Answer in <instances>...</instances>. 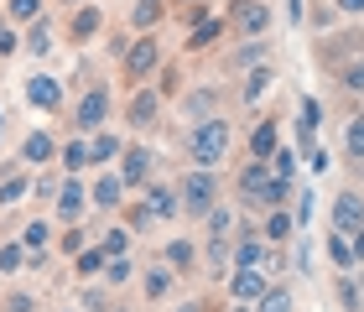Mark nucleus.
I'll return each mask as SVG.
<instances>
[{
	"label": "nucleus",
	"instance_id": "4c0bfd02",
	"mask_svg": "<svg viewBox=\"0 0 364 312\" xmlns=\"http://www.w3.org/2000/svg\"><path fill=\"white\" fill-rule=\"evenodd\" d=\"M219 31H224L219 16H203V21H198V31H193V47H208L213 37H219Z\"/></svg>",
	"mask_w": 364,
	"mask_h": 312
},
{
	"label": "nucleus",
	"instance_id": "f8f14e48",
	"mask_svg": "<svg viewBox=\"0 0 364 312\" xmlns=\"http://www.w3.org/2000/svg\"><path fill=\"white\" fill-rule=\"evenodd\" d=\"M120 177H125V188L146 183V177H151V151H146V146H125L120 151Z\"/></svg>",
	"mask_w": 364,
	"mask_h": 312
},
{
	"label": "nucleus",
	"instance_id": "7c9ffc66",
	"mask_svg": "<svg viewBox=\"0 0 364 312\" xmlns=\"http://www.w3.org/2000/svg\"><path fill=\"white\" fill-rule=\"evenodd\" d=\"M26 193H31V183H26V177H6V183H0V208L26 203Z\"/></svg>",
	"mask_w": 364,
	"mask_h": 312
},
{
	"label": "nucleus",
	"instance_id": "f257e3e1",
	"mask_svg": "<svg viewBox=\"0 0 364 312\" xmlns=\"http://www.w3.org/2000/svg\"><path fill=\"white\" fill-rule=\"evenodd\" d=\"M240 198H245V208H260V213H271V208H281L291 198V183H281V177L266 167V161H250V167L240 172Z\"/></svg>",
	"mask_w": 364,
	"mask_h": 312
},
{
	"label": "nucleus",
	"instance_id": "864d4df0",
	"mask_svg": "<svg viewBox=\"0 0 364 312\" xmlns=\"http://www.w3.org/2000/svg\"><path fill=\"white\" fill-rule=\"evenodd\" d=\"M349 244H354V260H364V229H354V235H349Z\"/></svg>",
	"mask_w": 364,
	"mask_h": 312
},
{
	"label": "nucleus",
	"instance_id": "4be33fe9",
	"mask_svg": "<svg viewBox=\"0 0 364 312\" xmlns=\"http://www.w3.org/2000/svg\"><path fill=\"white\" fill-rule=\"evenodd\" d=\"M58 156H63V172H68V177H78L84 167H94V161H89V141H68Z\"/></svg>",
	"mask_w": 364,
	"mask_h": 312
},
{
	"label": "nucleus",
	"instance_id": "cd10ccee",
	"mask_svg": "<svg viewBox=\"0 0 364 312\" xmlns=\"http://www.w3.org/2000/svg\"><path fill=\"white\" fill-rule=\"evenodd\" d=\"M343 151H349L354 161H364V114H354V120L343 125Z\"/></svg>",
	"mask_w": 364,
	"mask_h": 312
},
{
	"label": "nucleus",
	"instance_id": "9d476101",
	"mask_svg": "<svg viewBox=\"0 0 364 312\" xmlns=\"http://www.w3.org/2000/svg\"><path fill=\"white\" fill-rule=\"evenodd\" d=\"M156 109H161V94L156 89H136V94H130V104H125V120L136 130H146V125H156Z\"/></svg>",
	"mask_w": 364,
	"mask_h": 312
},
{
	"label": "nucleus",
	"instance_id": "de8ad7c7",
	"mask_svg": "<svg viewBox=\"0 0 364 312\" xmlns=\"http://www.w3.org/2000/svg\"><path fill=\"white\" fill-rule=\"evenodd\" d=\"M291 219H296V224H307V219H312V188H307V193H296V213H291Z\"/></svg>",
	"mask_w": 364,
	"mask_h": 312
},
{
	"label": "nucleus",
	"instance_id": "1a4fd4ad",
	"mask_svg": "<svg viewBox=\"0 0 364 312\" xmlns=\"http://www.w3.org/2000/svg\"><path fill=\"white\" fill-rule=\"evenodd\" d=\"M84 203H89L84 183H78V177H63L58 183V224H73L78 213H84Z\"/></svg>",
	"mask_w": 364,
	"mask_h": 312
},
{
	"label": "nucleus",
	"instance_id": "37998d69",
	"mask_svg": "<svg viewBox=\"0 0 364 312\" xmlns=\"http://www.w3.org/2000/svg\"><path fill=\"white\" fill-rule=\"evenodd\" d=\"M26 47H31V53H47V47H53V26L37 21V26H31V37H26Z\"/></svg>",
	"mask_w": 364,
	"mask_h": 312
},
{
	"label": "nucleus",
	"instance_id": "473e14b6",
	"mask_svg": "<svg viewBox=\"0 0 364 312\" xmlns=\"http://www.w3.org/2000/svg\"><path fill=\"white\" fill-rule=\"evenodd\" d=\"M260 63H266V42H250V47H240V53L235 58H229V68H260Z\"/></svg>",
	"mask_w": 364,
	"mask_h": 312
},
{
	"label": "nucleus",
	"instance_id": "aec40b11",
	"mask_svg": "<svg viewBox=\"0 0 364 312\" xmlns=\"http://www.w3.org/2000/svg\"><path fill=\"white\" fill-rule=\"evenodd\" d=\"M114 156H120V136H114V130H99V136L89 141V161L105 167V161H114Z\"/></svg>",
	"mask_w": 364,
	"mask_h": 312
},
{
	"label": "nucleus",
	"instance_id": "6e6d98bb",
	"mask_svg": "<svg viewBox=\"0 0 364 312\" xmlns=\"http://www.w3.org/2000/svg\"><path fill=\"white\" fill-rule=\"evenodd\" d=\"M229 312H255V307H245V302H235V307H229Z\"/></svg>",
	"mask_w": 364,
	"mask_h": 312
},
{
	"label": "nucleus",
	"instance_id": "58836bf2",
	"mask_svg": "<svg viewBox=\"0 0 364 312\" xmlns=\"http://www.w3.org/2000/svg\"><path fill=\"white\" fill-rule=\"evenodd\" d=\"M167 266H172V271H177V266H182V271L193 266V244H188V240H172V244H167Z\"/></svg>",
	"mask_w": 364,
	"mask_h": 312
},
{
	"label": "nucleus",
	"instance_id": "2f4dec72",
	"mask_svg": "<svg viewBox=\"0 0 364 312\" xmlns=\"http://www.w3.org/2000/svg\"><path fill=\"white\" fill-rule=\"evenodd\" d=\"M323 125V109L318 99H302V109H296V130H302V141H312V130Z\"/></svg>",
	"mask_w": 364,
	"mask_h": 312
},
{
	"label": "nucleus",
	"instance_id": "423d86ee",
	"mask_svg": "<svg viewBox=\"0 0 364 312\" xmlns=\"http://www.w3.org/2000/svg\"><path fill=\"white\" fill-rule=\"evenodd\" d=\"M271 286H276V281H271V271H260V266H240L235 276H229V297L245 302V307H255Z\"/></svg>",
	"mask_w": 364,
	"mask_h": 312
},
{
	"label": "nucleus",
	"instance_id": "393cba45",
	"mask_svg": "<svg viewBox=\"0 0 364 312\" xmlns=\"http://www.w3.org/2000/svg\"><path fill=\"white\" fill-rule=\"evenodd\" d=\"M99 250H105L109 260H114V255H125V250H130V229H125V224L105 229V235H99Z\"/></svg>",
	"mask_w": 364,
	"mask_h": 312
},
{
	"label": "nucleus",
	"instance_id": "a19ab883",
	"mask_svg": "<svg viewBox=\"0 0 364 312\" xmlns=\"http://www.w3.org/2000/svg\"><path fill=\"white\" fill-rule=\"evenodd\" d=\"M338 302L349 307V312H359V307H364V297H359V286H354V276H349V271H343V281H338Z\"/></svg>",
	"mask_w": 364,
	"mask_h": 312
},
{
	"label": "nucleus",
	"instance_id": "b1692460",
	"mask_svg": "<svg viewBox=\"0 0 364 312\" xmlns=\"http://www.w3.org/2000/svg\"><path fill=\"white\" fill-rule=\"evenodd\" d=\"M328 255H333V266H338V271H354V266H359L349 235H328Z\"/></svg>",
	"mask_w": 364,
	"mask_h": 312
},
{
	"label": "nucleus",
	"instance_id": "3c124183",
	"mask_svg": "<svg viewBox=\"0 0 364 312\" xmlns=\"http://www.w3.org/2000/svg\"><path fill=\"white\" fill-rule=\"evenodd\" d=\"M307 260H312V250H307V244H291V266H296V271H302V266H307Z\"/></svg>",
	"mask_w": 364,
	"mask_h": 312
},
{
	"label": "nucleus",
	"instance_id": "5fc2aeb1",
	"mask_svg": "<svg viewBox=\"0 0 364 312\" xmlns=\"http://www.w3.org/2000/svg\"><path fill=\"white\" fill-rule=\"evenodd\" d=\"M172 312H203V307H198V302H182V307H172Z\"/></svg>",
	"mask_w": 364,
	"mask_h": 312
},
{
	"label": "nucleus",
	"instance_id": "ddd939ff",
	"mask_svg": "<svg viewBox=\"0 0 364 312\" xmlns=\"http://www.w3.org/2000/svg\"><path fill=\"white\" fill-rule=\"evenodd\" d=\"M26 99L37 104V109H58V99H63V84H58L53 73H37V78L26 84Z\"/></svg>",
	"mask_w": 364,
	"mask_h": 312
},
{
	"label": "nucleus",
	"instance_id": "6e6552de",
	"mask_svg": "<svg viewBox=\"0 0 364 312\" xmlns=\"http://www.w3.org/2000/svg\"><path fill=\"white\" fill-rule=\"evenodd\" d=\"M328 219H333V235H354V229H364V198L359 193H338Z\"/></svg>",
	"mask_w": 364,
	"mask_h": 312
},
{
	"label": "nucleus",
	"instance_id": "a211bd4d",
	"mask_svg": "<svg viewBox=\"0 0 364 312\" xmlns=\"http://www.w3.org/2000/svg\"><path fill=\"white\" fill-rule=\"evenodd\" d=\"M21 151H26V161H31V167H47V161L58 156V141L47 136V130H37V136H26V146H21Z\"/></svg>",
	"mask_w": 364,
	"mask_h": 312
},
{
	"label": "nucleus",
	"instance_id": "4d7b16f0",
	"mask_svg": "<svg viewBox=\"0 0 364 312\" xmlns=\"http://www.w3.org/2000/svg\"><path fill=\"white\" fill-rule=\"evenodd\" d=\"M0 37H6V21H0Z\"/></svg>",
	"mask_w": 364,
	"mask_h": 312
},
{
	"label": "nucleus",
	"instance_id": "7ed1b4c3",
	"mask_svg": "<svg viewBox=\"0 0 364 312\" xmlns=\"http://www.w3.org/2000/svg\"><path fill=\"white\" fill-rule=\"evenodd\" d=\"M219 172H208V167H193V172H182V183H177V198H182V213H193V219H203V213L219 203Z\"/></svg>",
	"mask_w": 364,
	"mask_h": 312
},
{
	"label": "nucleus",
	"instance_id": "6ab92c4d",
	"mask_svg": "<svg viewBox=\"0 0 364 312\" xmlns=\"http://www.w3.org/2000/svg\"><path fill=\"white\" fill-rule=\"evenodd\" d=\"M271 151H276V125L260 120V125L250 130V161H271Z\"/></svg>",
	"mask_w": 364,
	"mask_h": 312
},
{
	"label": "nucleus",
	"instance_id": "8fccbe9b",
	"mask_svg": "<svg viewBox=\"0 0 364 312\" xmlns=\"http://www.w3.org/2000/svg\"><path fill=\"white\" fill-rule=\"evenodd\" d=\"M6 312H37V302H31V297H11Z\"/></svg>",
	"mask_w": 364,
	"mask_h": 312
},
{
	"label": "nucleus",
	"instance_id": "a878e982",
	"mask_svg": "<svg viewBox=\"0 0 364 312\" xmlns=\"http://www.w3.org/2000/svg\"><path fill=\"white\" fill-rule=\"evenodd\" d=\"M156 16H161V0H136V6H130V26H136V31H151Z\"/></svg>",
	"mask_w": 364,
	"mask_h": 312
},
{
	"label": "nucleus",
	"instance_id": "ea45409f",
	"mask_svg": "<svg viewBox=\"0 0 364 312\" xmlns=\"http://www.w3.org/2000/svg\"><path fill=\"white\" fill-rule=\"evenodd\" d=\"M130 281V260L125 255H114L109 266H105V286H125Z\"/></svg>",
	"mask_w": 364,
	"mask_h": 312
},
{
	"label": "nucleus",
	"instance_id": "49530a36",
	"mask_svg": "<svg viewBox=\"0 0 364 312\" xmlns=\"http://www.w3.org/2000/svg\"><path fill=\"white\" fill-rule=\"evenodd\" d=\"M151 219H156V213H151V208H146V203H136V208H130V213H125V229H146V224H151Z\"/></svg>",
	"mask_w": 364,
	"mask_h": 312
},
{
	"label": "nucleus",
	"instance_id": "9b49d317",
	"mask_svg": "<svg viewBox=\"0 0 364 312\" xmlns=\"http://www.w3.org/2000/svg\"><path fill=\"white\" fill-rule=\"evenodd\" d=\"M120 193H125V177L120 172H99L94 188H89V203L94 208H120Z\"/></svg>",
	"mask_w": 364,
	"mask_h": 312
},
{
	"label": "nucleus",
	"instance_id": "f3484780",
	"mask_svg": "<svg viewBox=\"0 0 364 312\" xmlns=\"http://www.w3.org/2000/svg\"><path fill=\"white\" fill-rule=\"evenodd\" d=\"M291 229H296L291 213H287V208H271V213H266V235H260V240H266V244H287Z\"/></svg>",
	"mask_w": 364,
	"mask_h": 312
},
{
	"label": "nucleus",
	"instance_id": "c9c22d12",
	"mask_svg": "<svg viewBox=\"0 0 364 312\" xmlns=\"http://www.w3.org/2000/svg\"><path fill=\"white\" fill-rule=\"evenodd\" d=\"M105 266H109V255L99 250V244H94V250H78V276H99Z\"/></svg>",
	"mask_w": 364,
	"mask_h": 312
},
{
	"label": "nucleus",
	"instance_id": "e433bc0d",
	"mask_svg": "<svg viewBox=\"0 0 364 312\" xmlns=\"http://www.w3.org/2000/svg\"><path fill=\"white\" fill-rule=\"evenodd\" d=\"M266 167L281 177V183H291V172H296V151H281V146H276V151H271V161H266Z\"/></svg>",
	"mask_w": 364,
	"mask_h": 312
},
{
	"label": "nucleus",
	"instance_id": "bb28decb",
	"mask_svg": "<svg viewBox=\"0 0 364 312\" xmlns=\"http://www.w3.org/2000/svg\"><path fill=\"white\" fill-rule=\"evenodd\" d=\"M94 31H99V11H94V6H84V11H78V16H73V26H68V37H73V42H89V37H94Z\"/></svg>",
	"mask_w": 364,
	"mask_h": 312
},
{
	"label": "nucleus",
	"instance_id": "2eb2a0df",
	"mask_svg": "<svg viewBox=\"0 0 364 312\" xmlns=\"http://www.w3.org/2000/svg\"><path fill=\"white\" fill-rule=\"evenodd\" d=\"M213 104H219V94H213V89H193V94H182V114H188V120L193 125H203V120H213Z\"/></svg>",
	"mask_w": 364,
	"mask_h": 312
},
{
	"label": "nucleus",
	"instance_id": "09e8293b",
	"mask_svg": "<svg viewBox=\"0 0 364 312\" xmlns=\"http://www.w3.org/2000/svg\"><path fill=\"white\" fill-rule=\"evenodd\" d=\"M84 307H89V312H99V307H105V291L89 286V291H84Z\"/></svg>",
	"mask_w": 364,
	"mask_h": 312
},
{
	"label": "nucleus",
	"instance_id": "bf43d9fd",
	"mask_svg": "<svg viewBox=\"0 0 364 312\" xmlns=\"http://www.w3.org/2000/svg\"><path fill=\"white\" fill-rule=\"evenodd\" d=\"M68 6H78V0H68Z\"/></svg>",
	"mask_w": 364,
	"mask_h": 312
},
{
	"label": "nucleus",
	"instance_id": "dca6fc26",
	"mask_svg": "<svg viewBox=\"0 0 364 312\" xmlns=\"http://www.w3.org/2000/svg\"><path fill=\"white\" fill-rule=\"evenodd\" d=\"M47 244H53V224H47V219H31V224L21 229V250H26V255H47Z\"/></svg>",
	"mask_w": 364,
	"mask_h": 312
},
{
	"label": "nucleus",
	"instance_id": "f03ea898",
	"mask_svg": "<svg viewBox=\"0 0 364 312\" xmlns=\"http://www.w3.org/2000/svg\"><path fill=\"white\" fill-rule=\"evenodd\" d=\"M229 120H203V125H193L188 130V156H193V167H208V172H219L224 167V156H229Z\"/></svg>",
	"mask_w": 364,
	"mask_h": 312
},
{
	"label": "nucleus",
	"instance_id": "0eeeda50",
	"mask_svg": "<svg viewBox=\"0 0 364 312\" xmlns=\"http://www.w3.org/2000/svg\"><path fill=\"white\" fill-rule=\"evenodd\" d=\"M156 63H161L156 37H136V42L125 47V78H136V84H141L146 73H156Z\"/></svg>",
	"mask_w": 364,
	"mask_h": 312
},
{
	"label": "nucleus",
	"instance_id": "4468645a",
	"mask_svg": "<svg viewBox=\"0 0 364 312\" xmlns=\"http://www.w3.org/2000/svg\"><path fill=\"white\" fill-rule=\"evenodd\" d=\"M146 208H151L156 219H177V213H182V198H177V188L156 183V188H146Z\"/></svg>",
	"mask_w": 364,
	"mask_h": 312
},
{
	"label": "nucleus",
	"instance_id": "5701e85b",
	"mask_svg": "<svg viewBox=\"0 0 364 312\" xmlns=\"http://www.w3.org/2000/svg\"><path fill=\"white\" fill-rule=\"evenodd\" d=\"M338 89H343V94H364V53L349 58V63L338 68Z\"/></svg>",
	"mask_w": 364,
	"mask_h": 312
},
{
	"label": "nucleus",
	"instance_id": "f704fd0d",
	"mask_svg": "<svg viewBox=\"0 0 364 312\" xmlns=\"http://www.w3.org/2000/svg\"><path fill=\"white\" fill-rule=\"evenodd\" d=\"M266 89H271V68L260 63V68H250V78H245V104H255Z\"/></svg>",
	"mask_w": 364,
	"mask_h": 312
},
{
	"label": "nucleus",
	"instance_id": "c85d7f7f",
	"mask_svg": "<svg viewBox=\"0 0 364 312\" xmlns=\"http://www.w3.org/2000/svg\"><path fill=\"white\" fill-rule=\"evenodd\" d=\"M203 224H208V235H213V240H224L229 229H235V213H229L224 203H213V208L203 213Z\"/></svg>",
	"mask_w": 364,
	"mask_h": 312
},
{
	"label": "nucleus",
	"instance_id": "72a5a7b5",
	"mask_svg": "<svg viewBox=\"0 0 364 312\" xmlns=\"http://www.w3.org/2000/svg\"><path fill=\"white\" fill-rule=\"evenodd\" d=\"M26 266V250H21V240H11V244H0V276H16Z\"/></svg>",
	"mask_w": 364,
	"mask_h": 312
},
{
	"label": "nucleus",
	"instance_id": "a18cd8bd",
	"mask_svg": "<svg viewBox=\"0 0 364 312\" xmlns=\"http://www.w3.org/2000/svg\"><path fill=\"white\" fill-rule=\"evenodd\" d=\"M203 255H208V266H224V260H235V250H229L224 240H208V250H203Z\"/></svg>",
	"mask_w": 364,
	"mask_h": 312
},
{
	"label": "nucleus",
	"instance_id": "79ce46f5",
	"mask_svg": "<svg viewBox=\"0 0 364 312\" xmlns=\"http://www.w3.org/2000/svg\"><path fill=\"white\" fill-rule=\"evenodd\" d=\"M58 250H63V255H78V250H89V235H84V229H68V235L58 240Z\"/></svg>",
	"mask_w": 364,
	"mask_h": 312
},
{
	"label": "nucleus",
	"instance_id": "c756f323",
	"mask_svg": "<svg viewBox=\"0 0 364 312\" xmlns=\"http://www.w3.org/2000/svg\"><path fill=\"white\" fill-rule=\"evenodd\" d=\"M255 312H291V286H281V281H276L266 297L255 302Z\"/></svg>",
	"mask_w": 364,
	"mask_h": 312
},
{
	"label": "nucleus",
	"instance_id": "412c9836",
	"mask_svg": "<svg viewBox=\"0 0 364 312\" xmlns=\"http://www.w3.org/2000/svg\"><path fill=\"white\" fill-rule=\"evenodd\" d=\"M172 286H177V271L172 266H151V271H146V297H151V302H161Z\"/></svg>",
	"mask_w": 364,
	"mask_h": 312
},
{
	"label": "nucleus",
	"instance_id": "13d9d810",
	"mask_svg": "<svg viewBox=\"0 0 364 312\" xmlns=\"http://www.w3.org/2000/svg\"><path fill=\"white\" fill-rule=\"evenodd\" d=\"M114 312H130V307H114Z\"/></svg>",
	"mask_w": 364,
	"mask_h": 312
},
{
	"label": "nucleus",
	"instance_id": "c03bdc74",
	"mask_svg": "<svg viewBox=\"0 0 364 312\" xmlns=\"http://www.w3.org/2000/svg\"><path fill=\"white\" fill-rule=\"evenodd\" d=\"M6 11H11V21H31V16L42 11V0H11Z\"/></svg>",
	"mask_w": 364,
	"mask_h": 312
},
{
	"label": "nucleus",
	"instance_id": "20e7f679",
	"mask_svg": "<svg viewBox=\"0 0 364 312\" xmlns=\"http://www.w3.org/2000/svg\"><path fill=\"white\" fill-rule=\"evenodd\" d=\"M229 31H240V37H266L271 31V6L266 0H229Z\"/></svg>",
	"mask_w": 364,
	"mask_h": 312
},
{
	"label": "nucleus",
	"instance_id": "603ef678",
	"mask_svg": "<svg viewBox=\"0 0 364 312\" xmlns=\"http://www.w3.org/2000/svg\"><path fill=\"white\" fill-rule=\"evenodd\" d=\"M333 6H338L343 16H359V11H364V0H333Z\"/></svg>",
	"mask_w": 364,
	"mask_h": 312
},
{
	"label": "nucleus",
	"instance_id": "39448f33",
	"mask_svg": "<svg viewBox=\"0 0 364 312\" xmlns=\"http://www.w3.org/2000/svg\"><path fill=\"white\" fill-rule=\"evenodd\" d=\"M105 120H109V89H89L84 99H78V109H73V130L78 136H99Z\"/></svg>",
	"mask_w": 364,
	"mask_h": 312
}]
</instances>
